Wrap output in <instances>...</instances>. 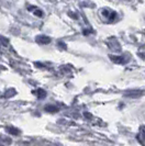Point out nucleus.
Wrapping results in <instances>:
<instances>
[{
    "label": "nucleus",
    "mask_w": 145,
    "mask_h": 146,
    "mask_svg": "<svg viewBox=\"0 0 145 146\" xmlns=\"http://www.w3.org/2000/svg\"><path fill=\"white\" fill-rule=\"evenodd\" d=\"M0 40L2 41V44H3V45H8V43H9V40H8V38H5L3 36H0Z\"/></svg>",
    "instance_id": "nucleus-9"
},
{
    "label": "nucleus",
    "mask_w": 145,
    "mask_h": 146,
    "mask_svg": "<svg viewBox=\"0 0 145 146\" xmlns=\"http://www.w3.org/2000/svg\"><path fill=\"white\" fill-rule=\"evenodd\" d=\"M33 13H34V15L40 17V18H42V17H43V11H41V10H39V9H34Z\"/></svg>",
    "instance_id": "nucleus-8"
},
{
    "label": "nucleus",
    "mask_w": 145,
    "mask_h": 146,
    "mask_svg": "<svg viewBox=\"0 0 145 146\" xmlns=\"http://www.w3.org/2000/svg\"><path fill=\"white\" fill-rule=\"evenodd\" d=\"M35 41H36V43L46 45V44L51 43V37L46 36V35H37V36L35 37Z\"/></svg>",
    "instance_id": "nucleus-1"
},
{
    "label": "nucleus",
    "mask_w": 145,
    "mask_h": 146,
    "mask_svg": "<svg viewBox=\"0 0 145 146\" xmlns=\"http://www.w3.org/2000/svg\"><path fill=\"white\" fill-rule=\"evenodd\" d=\"M45 111L46 112H50V113H54V112H57L58 108L56 106H52V104H49L45 107Z\"/></svg>",
    "instance_id": "nucleus-5"
},
{
    "label": "nucleus",
    "mask_w": 145,
    "mask_h": 146,
    "mask_svg": "<svg viewBox=\"0 0 145 146\" xmlns=\"http://www.w3.org/2000/svg\"><path fill=\"white\" fill-rule=\"evenodd\" d=\"M7 131L8 133L13 134V135H19L20 134V131L18 129H15V127H7Z\"/></svg>",
    "instance_id": "nucleus-7"
},
{
    "label": "nucleus",
    "mask_w": 145,
    "mask_h": 146,
    "mask_svg": "<svg viewBox=\"0 0 145 146\" xmlns=\"http://www.w3.org/2000/svg\"><path fill=\"white\" fill-rule=\"evenodd\" d=\"M85 117H91V115H90L88 112H86V113H85Z\"/></svg>",
    "instance_id": "nucleus-11"
},
{
    "label": "nucleus",
    "mask_w": 145,
    "mask_h": 146,
    "mask_svg": "<svg viewBox=\"0 0 145 146\" xmlns=\"http://www.w3.org/2000/svg\"><path fill=\"white\" fill-rule=\"evenodd\" d=\"M141 57H143V58H145V54H138Z\"/></svg>",
    "instance_id": "nucleus-12"
},
{
    "label": "nucleus",
    "mask_w": 145,
    "mask_h": 146,
    "mask_svg": "<svg viewBox=\"0 0 145 146\" xmlns=\"http://www.w3.org/2000/svg\"><path fill=\"white\" fill-rule=\"evenodd\" d=\"M101 12H102V15H103V17L110 18V21H112L116 15V12H113V11H111V10H109V9H104V10H102Z\"/></svg>",
    "instance_id": "nucleus-3"
},
{
    "label": "nucleus",
    "mask_w": 145,
    "mask_h": 146,
    "mask_svg": "<svg viewBox=\"0 0 145 146\" xmlns=\"http://www.w3.org/2000/svg\"><path fill=\"white\" fill-rule=\"evenodd\" d=\"M58 46H59V47H63L64 50L66 48V45L64 43H63V42H58Z\"/></svg>",
    "instance_id": "nucleus-10"
},
{
    "label": "nucleus",
    "mask_w": 145,
    "mask_h": 146,
    "mask_svg": "<svg viewBox=\"0 0 145 146\" xmlns=\"http://www.w3.org/2000/svg\"><path fill=\"white\" fill-rule=\"evenodd\" d=\"M109 57H110V59H111L113 63H116V64H124V63H125L124 58L121 57V56H113V55H110Z\"/></svg>",
    "instance_id": "nucleus-4"
},
{
    "label": "nucleus",
    "mask_w": 145,
    "mask_h": 146,
    "mask_svg": "<svg viewBox=\"0 0 145 146\" xmlns=\"http://www.w3.org/2000/svg\"><path fill=\"white\" fill-rule=\"evenodd\" d=\"M34 94L37 95V98H39V99H44V98L46 97V92L44 91L43 89H37Z\"/></svg>",
    "instance_id": "nucleus-6"
},
{
    "label": "nucleus",
    "mask_w": 145,
    "mask_h": 146,
    "mask_svg": "<svg viewBox=\"0 0 145 146\" xmlns=\"http://www.w3.org/2000/svg\"><path fill=\"white\" fill-rule=\"evenodd\" d=\"M142 95H143V92L141 90H129L124 94L125 97H129V98H138Z\"/></svg>",
    "instance_id": "nucleus-2"
}]
</instances>
